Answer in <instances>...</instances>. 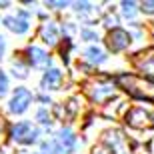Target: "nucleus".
I'll return each mask as SVG.
<instances>
[{
    "instance_id": "obj_1",
    "label": "nucleus",
    "mask_w": 154,
    "mask_h": 154,
    "mask_svg": "<svg viewBox=\"0 0 154 154\" xmlns=\"http://www.w3.org/2000/svg\"><path fill=\"white\" fill-rule=\"evenodd\" d=\"M116 82H118V86L122 90H126L130 96L154 102V82L152 80L140 78V76H136V74H120L118 78H116Z\"/></svg>"
},
{
    "instance_id": "obj_2",
    "label": "nucleus",
    "mask_w": 154,
    "mask_h": 154,
    "mask_svg": "<svg viewBox=\"0 0 154 154\" xmlns=\"http://www.w3.org/2000/svg\"><path fill=\"white\" fill-rule=\"evenodd\" d=\"M126 124L132 128H138V130H144V128L154 126V118L144 108H132L130 112H126Z\"/></svg>"
},
{
    "instance_id": "obj_3",
    "label": "nucleus",
    "mask_w": 154,
    "mask_h": 154,
    "mask_svg": "<svg viewBox=\"0 0 154 154\" xmlns=\"http://www.w3.org/2000/svg\"><path fill=\"white\" fill-rule=\"evenodd\" d=\"M38 138V130L28 122H20L12 128V140H16L20 144H32Z\"/></svg>"
},
{
    "instance_id": "obj_4",
    "label": "nucleus",
    "mask_w": 154,
    "mask_h": 154,
    "mask_svg": "<svg viewBox=\"0 0 154 154\" xmlns=\"http://www.w3.org/2000/svg\"><path fill=\"white\" fill-rule=\"evenodd\" d=\"M106 44H108V48L112 52H120V50H124V48H128V44H130V34L122 28H114L106 36Z\"/></svg>"
},
{
    "instance_id": "obj_5",
    "label": "nucleus",
    "mask_w": 154,
    "mask_h": 154,
    "mask_svg": "<svg viewBox=\"0 0 154 154\" xmlns=\"http://www.w3.org/2000/svg\"><path fill=\"white\" fill-rule=\"evenodd\" d=\"M134 64L138 70H142L144 74L154 76V46L148 50H142L134 56Z\"/></svg>"
},
{
    "instance_id": "obj_6",
    "label": "nucleus",
    "mask_w": 154,
    "mask_h": 154,
    "mask_svg": "<svg viewBox=\"0 0 154 154\" xmlns=\"http://www.w3.org/2000/svg\"><path fill=\"white\" fill-rule=\"evenodd\" d=\"M30 102H32V94H30L26 88H18V90L14 92L12 100H10V112L20 114V112H24V110L28 108Z\"/></svg>"
},
{
    "instance_id": "obj_7",
    "label": "nucleus",
    "mask_w": 154,
    "mask_h": 154,
    "mask_svg": "<svg viewBox=\"0 0 154 154\" xmlns=\"http://www.w3.org/2000/svg\"><path fill=\"white\" fill-rule=\"evenodd\" d=\"M106 142H110V152L112 154H130L128 152V142H126V136L120 130H112L106 134Z\"/></svg>"
},
{
    "instance_id": "obj_8",
    "label": "nucleus",
    "mask_w": 154,
    "mask_h": 154,
    "mask_svg": "<svg viewBox=\"0 0 154 154\" xmlns=\"http://www.w3.org/2000/svg\"><path fill=\"white\" fill-rule=\"evenodd\" d=\"M28 58H30V62H32V66H36V68H48V64H50V56L44 50L36 48V46H30L28 48Z\"/></svg>"
},
{
    "instance_id": "obj_9",
    "label": "nucleus",
    "mask_w": 154,
    "mask_h": 154,
    "mask_svg": "<svg viewBox=\"0 0 154 154\" xmlns=\"http://www.w3.org/2000/svg\"><path fill=\"white\" fill-rule=\"evenodd\" d=\"M112 84H104V82H96V84L90 86V96L96 100V102H104L108 96H112Z\"/></svg>"
},
{
    "instance_id": "obj_10",
    "label": "nucleus",
    "mask_w": 154,
    "mask_h": 154,
    "mask_svg": "<svg viewBox=\"0 0 154 154\" xmlns=\"http://www.w3.org/2000/svg\"><path fill=\"white\" fill-rule=\"evenodd\" d=\"M4 24L8 26V30L16 32V34H24V32L28 30V22H26L22 16H18V18H14V16H6V18H4Z\"/></svg>"
},
{
    "instance_id": "obj_11",
    "label": "nucleus",
    "mask_w": 154,
    "mask_h": 154,
    "mask_svg": "<svg viewBox=\"0 0 154 154\" xmlns=\"http://www.w3.org/2000/svg\"><path fill=\"white\" fill-rule=\"evenodd\" d=\"M58 144H60V150H64V152H72L74 146H76V138L72 136L70 130H60V134H58Z\"/></svg>"
},
{
    "instance_id": "obj_12",
    "label": "nucleus",
    "mask_w": 154,
    "mask_h": 154,
    "mask_svg": "<svg viewBox=\"0 0 154 154\" xmlns=\"http://www.w3.org/2000/svg\"><path fill=\"white\" fill-rule=\"evenodd\" d=\"M40 34H42V40L46 44H56L58 42V28L54 22H46L40 30Z\"/></svg>"
},
{
    "instance_id": "obj_13",
    "label": "nucleus",
    "mask_w": 154,
    "mask_h": 154,
    "mask_svg": "<svg viewBox=\"0 0 154 154\" xmlns=\"http://www.w3.org/2000/svg\"><path fill=\"white\" fill-rule=\"evenodd\" d=\"M60 80H62V74L58 72V70H48L44 74V78H42V86H44L46 90H54V88H58L60 86Z\"/></svg>"
},
{
    "instance_id": "obj_14",
    "label": "nucleus",
    "mask_w": 154,
    "mask_h": 154,
    "mask_svg": "<svg viewBox=\"0 0 154 154\" xmlns=\"http://www.w3.org/2000/svg\"><path fill=\"white\" fill-rule=\"evenodd\" d=\"M86 58L90 60V62H102L104 60V52L96 46H90L88 50H86Z\"/></svg>"
},
{
    "instance_id": "obj_15",
    "label": "nucleus",
    "mask_w": 154,
    "mask_h": 154,
    "mask_svg": "<svg viewBox=\"0 0 154 154\" xmlns=\"http://www.w3.org/2000/svg\"><path fill=\"white\" fill-rule=\"evenodd\" d=\"M42 152L44 154H60L62 150L56 146V142H44L42 144Z\"/></svg>"
},
{
    "instance_id": "obj_16",
    "label": "nucleus",
    "mask_w": 154,
    "mask_h": 154,
    "mask_svg": "<svg viewBox=\"0 0 154 154\" xmlns=\"http://www.w3.org/2000/svg\"><path fill=\"white\" fill-rule=\"evenodd\" d=\"M6 90H8V80H6L4 72H0V96H4Z\"/></svg>"
},
{
    "instance_id": "obj_17",
    "label": "nucleus",
    "mask_w": 154,
    "mask_h": 154,
    "mask_svg": "<svg viewBox=\"0 0 154 154\" xmlns=\"http://www.w3.org/2000/svg\"><path fill=\"white\" fill-rule=\"evenodd\" d=\"M140 10L146 12V14H152V12H154V0H152V2H148V0L142 2V4H140Z\"/></svg>"
},
{
    "instance_id": "obj_18",
    "label": "nucleus",
    "mask_w": 154,
    "mask_h": 154,
    "mask_svg": "<svg viewBox=\"0 0 154 154\" xmlns=\"http://www.w3.org/2000/svg\"><path fill=\"white\" fill-rule=\"evenodd\" d=\"M92 154H112V152H110V148L106 144H98V146H94Z\"/></svg>"
},
{
    "instance_id": "obj_19",
    "label": "nucleus",
    "mask_w": 154,
    "mask_h": 154,
    "mask_svg": "<svg viewBox=\"0 0 154 154\" xmlns=\"http://www.w3.org/2000/svg\"><path fill=\"white\" fill-rule=\"evenodd\" d=\"M122 8H124L126 16H132L134 14V2H122Z\"/></svg>"
},
{
    "instance_id": "obj_20",
    "label": "nucleus",
    "mask_w": 154,
    "mask_h": 154,
    "mask_svg": "<svg viewBox=\"0 0 154 154\" xmlns=\"http://www.w3.org/2000/svg\"><path fill=\"white\" fill-rule=\"evenodd\" d=\"M76 12H86V10H90V4L88 2H76Z\"/></svg>"
},
{
    "instance_id": "obj_21",
    "label": "nucleus",
    "mask_w": 154,
    "mask_h": 154,
    "mask_svg": "<svg viewBox=\"0 0 154 154\" xmlns=\"http://www.w3.org/2000/svg\"><path fill=\"white\" fill-rule=\"evenodd\" d=\"M38 118H40V122H42V124H48V122H50V116L46 114V110H40V112H38Z\"/></svg>"
},
{
    "instance_id": "obj_22",
    "label": "nucleus",
    "mask_w": 154,
    "mask_h": 154,
    "mask_svg": "<svg viewBox=\"0 0 154 154\" xmlns=\"http://www.w3.org/2000/svg\"><path fill=\"white\" fill-rule=\"evenodd\" d=\"M82 36H84V38H90V40L96 38V34H92V32H88V30H84V32H82Z\"/></svg>"
},
{
    "instance_id": "obj_23",
    "label": "nucleus",
    "mask_w": 154,
    "mask_h": 154,
    "mask_svg": "<svg viewBox=\"0 0 154 154\" xmlns=\"http://www.w3.org/2000/svg\"><path fill=\"white\" fill-rule=\"evenodd\" d=\"M48 6H58V8H62V6H66V2H48Z\"/></svg>"
},
{
    "instance_id": "obj_24",
    "label": "nucleus",
    "mask_w": 154,
    "mask_h": 154,
    "mask_svg": "<svg viewBox=\"0 0 154 154\" xmlns=\"http://www.w3.org/2000/svg\"><path fill=\"white\" fill-rule=\"evenodd\" d=\"M2 136H4V122L0 120V140H2Z\"/></svg>"
},
{
    "instance_id": "obj_25",
    "label": "nucleus",
    "mask_w": 154,
    "mask_h": 154,
    "mask_svg": "<svg viewBox=\"0 0 154 154\" xmlns=\"http://www.w3.org/2000/svg\"><path fill=\"white\" fill-rule=\"evenodd\" d=\"M2 52H4V40L0 38V58H2Z\"/></svg>"
}]
</instances>
